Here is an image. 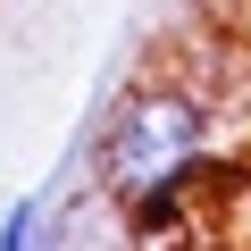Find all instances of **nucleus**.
Here are the masks:
<instances>
[{
    "instance_id": "nucleus-1",
    "label": "nucleus",
    "mask_w": 251,
    "mask_h": 251,
    "mask_svg": "<svg viewBox=\"0 0 251 251\" xmlns=\"http://www.w3.org/2000/svg\"><path fill=\"white\" fill-rule=\"evenodd\" d=\"M209 143H218L209 84H193V75H134L100 109L84 168H92L100 193H117L143 218V234H159V226H176L184 193L209 176V159H218Z\"/></svg>"
},
{
    "instance_id": "nucleus-3",
    "label": "nucleus",
    "mask_w": 251,
    "mask_h": 251,
    "mask_svg": "<svg viewBox=\"0 0 251 251\" xmlns=\"http://www.w3.org/2000/svg\"><path fill=\"white\" fill-rule=\"evenodd\" d=\"M42 226H50V193H17L0 209V251H42Z\"/></svg>"
},
{
    "instance_id": "nucleus-2",
    "label": "nucleus",
    "mask_w": 251,
    "mask_h": 251,
    "mask_svg": "<svg viewBox=\"0 0 251 251\" xmlns=\"http://www.w3.org/2000/svg\"><path fill=\"white\" fill-rule=\"evenodd\" d=\"M143 243H151L143 218L126 209L117 193H100L92 176H84V193H67L59 218L42 226V251H143Z\"/></svg>"
}]
</instances>
